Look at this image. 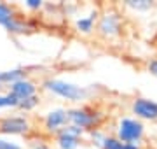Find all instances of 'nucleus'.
<instances>
[{"label":"nucleus","instance_id":"nucleus-1","mask_svg":"<svg viewBox=\"0 0 157 149\" xmlns=\"http://www.w3.org/2000/svg\"><path fill=\"white\" fill-rule=\"evenodd\" d=\"M42 90H45L47 93L54 95L58 98H63L67 102H82L89 97V90L84 86H78L75 83L59 79V77H47L42 81Z\"/></svg>","mask_w":157,"mask_h":149},{"label":"nucleus","instance_id":"nucleus-2","mask_svg":"<svg viewBox=\"0 0 157 149\" xmlns=\"http://www.w3.org/2000/svg\"><path fill=\"white\" fill-rule=\"evenodd\" d=\"M103 119H105L103 114L96 107H91V105H80V107L68 109V125L77 126L80 130H84L86 133L100 128Z\"/></svg>","mask_w":157,"mask_h":149},{"label":"nucleus","instance_id":"nucleus-3","mask_svg":"<svg viewBox=\"0 0 157 149\" xmlns=\"http://www.w3.org/2000/svg\"><path fill=\"white\" fill-rule=\"evenodd\" d=\"M122 16L115 7H107L100 11V18L96 23V34L100 35L101 39L105 40H112L121 37L122 34Z\"/></svg>","mask_w":157,"mask_h":149},{"label":"nucleus","instance_id":"nucleus-4","mask_svg":"<svg viewBox=\"0 0 157 149\" xmlns=\"http://www.w3.org/2000/svg\"><path fill=\"white\" fill-rule=\"evenodd\" d=\"M115 137L122 144H138L145 137V125L143 121L131 118V116H124L117 121L115 126Z\"/></svg>","mask_w":157,"mask_h":149},{"label":"nucleus","instance_id":"nucleus-5","mask_svg":"<svg viewBox=\"0 0 157 149\" xmlns=\"http://www.w3.org/2000/svg\"><path fill=\"white\" fill-rule=\"evenodd\" d=\"M0 26H4L9 34L14 35H23L30 30H33V26L28 21L17 18L16 9L6 2H0Z\"/></svg>","mask_w":157,"mask_h":149},{"label":"nucleus","instance_id":"nucleus-6","mask_svg":"<svg viewBox=\"0 0 157 149\" xmlns=\"http://www.w3.org/2000/svg\"><path fill=\"white\" fill-rule=\"evenodd\" d=\"M30 130H32V123L23 114H9L0 118V137L28 135Z\"/></svg>","mask_w":157,"mask_h":149},{"label":"nucleus","instance_id":"nucleus-7","mask_svg":"<svg viewBox=\"0 0 157 149\" xmlns=\"http://www.w3.org/2000/svg\"><path fill=\"white\" fill-rule=\"evenodd\" d=\"M131 112L140 121H157V102L145 97H136L131 103Z\"/></svg>","mask_w":157,"mask_h":149},{"label":"nucleus","instance_id":"nucleus-8","mask_svg":"<svg viewBox=\"0 0 157 149\" xmlns=\"http://www.w3.org/2000/svg\"><path fill=\"white\" fill-rule=\"evenodd\" d=\"M67 125H68V109H65V107H54L44 116V128L47 133L56 135Z\"/></svg>","mask_w":157,"mask_h":149},{"label":"nucleus","instance_id":"nucleus-9","mask_svg":"<svg viewBox=\"0 0 157 149\" xmlns=\"http://www.w3.org/2000/svg\"><path fill=\"white\" fill-rule=\"evenodd\" d=\"M7 88H9L7 91H11L19 102L25 100V98H30V97H33V95H37V90H39L37 83L32 81V79H28V77L16 81V83H12L11 86H7Z\"/></svg>","mask_w":157,"mask_h":149},{"label":"nucleus","instance_id":"nucleus-10","mask_svg":"<svg viewBox=\"0 0 157 149\" xmlns=\"http://www.w3.org/2000/svg\"><path fill=\"white\" fill-rule=\"evenodd\" d=\"M98 18H100V9H93L89 14L84 16H78L75 19V30L80 35H91L93 32H96V23H98Z\"/></svg>","mask_w":157,"mask_h":149},{"label":"nucleus","instance_id":"nucleus-11","mask_svg":"<svg viewBox=\"0 0 157 149\" xmlns=\"http://www.w3.org/2000/svg\"><path fill=\"white\" fill-rule=\"evenodd\" d=\"M56 146L59 149H77L80 146V140L75 137H70L67 133L58 132L56 133Z\"/></svg>","mask_w":157,"mask_h":149},{"label":"nucleus","instance_id":"nucleus-12","mask_svg":"<svg viewBox=\"0 0 157 149\" xmlns=\"http://www.w3.org/2000/svg\"><path fill=\"white\" fill-rule=\"evenodd\" d=\"M124 7H128L135 12H147L154 7V2L152 0H126Z\"/></svg>","mask_w":157,"mask_h":149},{"label":"nucleus","instance_id":"nucleus-13","mask_svg":"<svg viewBox=\"0 0 157 149\" xmlns=\"http://www.w3.org/2000/svg\"><path fill=\"white\" fill-rule=\"evenodd\" d=\"M19 100L11 91H0V111L2 109H17Z\"/></svg>","mask_w":157,"mask_h":149},{"label":"nucleus","instance_id":"nucleus-14","mask_svg":"<svg viewBox=\"0 0 157 149\" xmlns=\"http://www.w3.org/2000/svg\"><path fill=\"white\" fill-rule=\"evenodd\" d=\"M107 135H108V133L105 132V130H101V128H96V130H91V132H87V137H89L91 144H93L94 147H98V149L103 147V142H105Z\"/></svg>","mask_w":157,"mask_h":149},{"label":"nucleus","instance_id":"nucleus-15","mask_svg":"<svg viewBox=\"0 0 157 149\" xmlns=\"http://www.w3.org/2000/svg\"><path fill=\"white\" fill-rule=\"evenodd\" d=\"M39 102H40L39 95H33V97L21 100V102H19V105H17V109H19V111H25V112H32V111H33L35 107L39 105Z\"/></svg>","mask_w":157,"mask_h":149},{"label":"nucleus","instance_id":"nucleus-16","mask_svg":"<svg viewBox=\"0 0 157 149\" xmlns=\"http://www.w3.org/2000/svg\"><path fill=\"white\" fill-rule=\"evenodd\" d=\"M59 132L67 133V135H70V137H75V139H78V140L86 135L84 130H80V128H77V126H73V125H67L65 128H61Z\"/></svg>","mask_w":157,"mask_h":149},{"label":"nucleus","instance_id":"nucleus-17","mask_svg":"<svg viewBox=\"0 0 157 149\" xmlns=\"http://www.w3.org/2000/svg\"><path fill=\"white\" fill-rule=\"evenodd\" d=\"M124 144L119 140L115 135H107V139H105V142H103V147L101 149H122Z\"/></svg>","mask_w":157,"mask_h":149},{"label":"nucleus","instance_id":"nucleus-18","mask_svg":"<svg viewBox=\"0 0 157 149\" xmlns=\"http://www.w3.org/2000/svg\"><path fill=\"white\" fill-rule=\"evenodd\" d=\"M0 149H23V146L11 137H0Z\"/></svg>","mask_w":157,"mask_h":149},{"label":"nucleus","instance_id":"nucleus-19","mask_svg":"<svg viewBox=\"0 0 157 149\" xmlns=\"http://www.w3.org/2000/svg\"><path fill=\"white\" fill-rule=\"evenodd\" d=\"M44 6H45V4L42 2V0H25V7H26L28 11H32V12L42 11Z\"/></svg>","mask_w":157,"mask_h":149},{"label":"nucleus","instance_id":"nucleus-20","mask_svg":"<svg viewBox=\"0 0 157 149\" xmlns=\"http://www.w3.org/2000/svg\"><path fill=\"white\" fill-rule=\"evenodd\" d=\"M147 70L150 72V75H154L157 79V58H150L147 63Z\"/></svg>","mask_w":157,"mask_h":149},{"label":"nucleus","instance_id":"nucleus-21","mask_svg":"<svg viewBox=\"0 0 157 149\" xmlns=\"http://www.w3.org/2000/svg\"><path fill=\"white\" fill-rule=\"evenodd\" d=\"M122 149H141V147L138 146V144H124Z\"/></svg>","mask_w":157,"mask_h":149},{"label":"nucleus","instance_id":"nucleus-22","mask_svg":"<svg viewBox=\"0 0 157 149\" xmlns=\"http://www.w3.org/2000/svg\"><path fill=\"white\" fill-rule=\"evenodd\" d=\"M33 149H49V146H44V144H39V146H35Z\"/></svg>","mask_w":157,"mask_h":149},{"label":"nucleus","instance_id":"nucleus-23","mask_svg":"<svg viewBox=\"0 0 157 149\" xmlns=\"http://www.w3.org/2000/svg\"><path fill=\"white\" fill-rule=\"evenodd\" d=\"M0 86H4V84H2V70H0Z\"/></svg>","mask_w":157,"mask_h":149},{"label":"nucleus","instance_id":"nucleus-24","mask_svg":"<svg viewBox=\"0 0 157 149\" xmlns=\"http://www.w3.org/2000/svg\"><path fill=\"white\" fill-rule=\"evenodd\" d=\"M150 149H152V147H150Z\"/></svg>","mask_w":157,"mask_h":149}]
</instances>
